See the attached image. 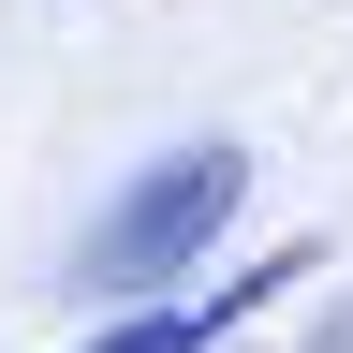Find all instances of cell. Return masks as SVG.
Masks as SVG:
<instances>
[{"label":"cell","mask_w":353,"mask_h":353,"mask_svg":"<svg viewBox=\"0 0 353 353\" xmlns=\"http://www.w3.org/2000/svg\"><path fill=\"white\" fill-rule=\"evenodd\" d=\"M236 192H250V162L221 148H162L132 192L103 206V236H88V294H148V280H176V265H206V236L236 221Z\"/></svg>","instance_id":"1"},{"label":"cell","mask_w":353,"mask_h":353,"mask_svg":"<svg viewBox=\"0 0 353 353\" xmlns=\"http://www.w3.org/2000/svg\"><path fill=\"white\" fill-rule=\"evenodd\" d=\"M309 280V250H265V265H236V280H206V294H176V309H132V324H103L88 353H206V339H236L265 294H294Z\"/></svg>","instance_id":"2"}]
</instances>
